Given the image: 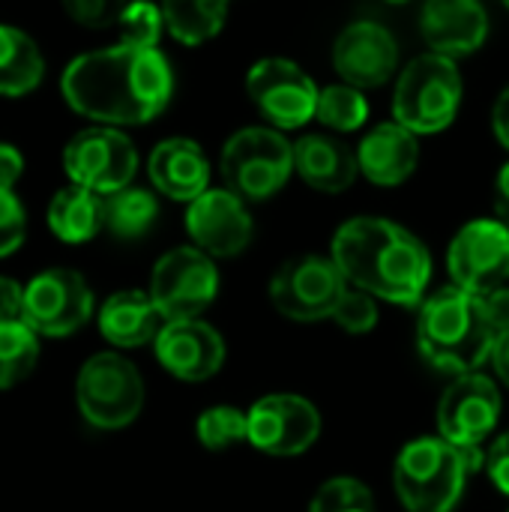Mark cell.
I'll list each match as a JSON object with an SVG mask.
<instances>
[{
    "label": "cell",
    "mask_w": 509,
    "mask_h": 512,
    "mask_svg": "<svg viewBox=\"0 0 509 512\" xmlns=\"http://www.w3.org/2000/svg\"><path fill=\"white\" fill-rule=\"evenodd\" d=\"M63 99L99 126H138L165 111L174 75L159 48L114 45L75 57L60 78Z\"/></svg>",
    "instance_id": "1"
},
{
    "label": "cell",
    "mask_w": 509,
    "mask_h": 512,
    "mask_svg": "<svg viewBox=\"0 0 509 512\" xmlns=\"http://www.w3.org/2000/svg\"><path fill=\"white\" fill-rule=\"evenodd\" d=\"M336 267L348 285L396 306H414L432 276L429 249L402 225L378 216L348 219L333 237Z\"/></svg>",
    "instance_id": "2"
},
{
    "label": "cell",
    "mask_w": 509,
    "mask_h": 512,
    "mask_svg": "<svg viewBox=\"0 0 509 512\" xmlns=\"http://www.w3.org/2000/svg\"><path fill=\"white\" fill-rule=\"evenodd\" d=\"M417 342L429 366L468 375L492 360L498 339L483 315L480 297L450 285L423 303L417 318Z\"/></svg>",
    "instance_id": "3"
},
{
    "label": "cell",
    "mask_w": 509,
    "mask_h": 512,
    "mask_svg": "<svg viewBox=\"0 0 509 512\" xmlns=\"http://www.w3.org/2000/svg\"><path fill=\"white\" fill-rule=\"evenodd\" d=\"M480 462V450L456 447L441 435L417 438L396 459V495L408 512H453Z\"/></svg>",
    "instance_id": "4"
},
{
    "label": "cell",
    "mask_w": 509,
    "mask_h": 512,
    "mask_svg": "<svg viewBox=\"0 0 509 512\" xmlns=\"http://www.w3.org/2000/svg\"><path fill=\"white\" fill-rule=\"evenodd\" d=\"M459 105L462 75L456 60L429 51L402 69L393 93V117L414 135L444 132L456 120Z\"/></svg>",
    "instance_id": "5"
},
{
    "label": "cell",
    "mask_w": 509,
    "mask_h": 512,
    "mask_svg": "<svg viewBox=\"0 0 509 512\" xmlns=\"http://www.w3.org/2000/svg\"><path fill=\"white\" fill-rule=\"evenodd\" d=\"M225 189L243 201H264L276 195L294 171V144L267 126L234 132L222 147Z\"/></svg>",
    "instance_id": "6"
},
{
    "label": "cell",
    "mask_w": 509,
    "mask_h": 512,
    "mask_svg": "<svg viewBox=\"0 0 509 512\" xmlns=\"http://www.w3.org/2000/svg\"><path fill=\"white\" fill-rule=\"evenodd\" d=\"M75 402L90 426L105 432L123 429L144 408V381L126 357L105 351L81 366Z\"/></svg>",
    "instance_id": "7"
},
{
    "label": "cell",
    "mask_w": 509,
    "mask_h": 512,
    "mask_svg": "<svg viewBox=\"0 0 509 512\" xmlns=\"http://www.w3.org/2000/svg\"><path fill=\"white\" fill-rule=\"evenodd\" d=\"M345 294H348L345 273L336 267L333 258H321V255H303L285 261L270 282L273 306L285 318L300 324L333 318Z\"/></svg>",
    "instance_id": "8"
},
{
    "label": "cell",
    "mask_w": 509,
    "mask_h": 512,
    "mask_svg": "<svg viewBox=\"0 0 509 512\" xmlns=\"http://www.w3.org/2000/svg\"><path fill=\"white\" fill-rule=\"evenodd\" d=\"M219 291V273L207 252L198 246H180L162 255L153 267L150 297L165 321L198 318Z\"/></svg>",
    "instance_id": "9"
},
{
    "label": "cell",
    "mask_w": 509,
    "mask_h": 512,
    "mask_svg": "<svg viewBox=\"0 0 509 512\" xmlns=\"http://www.w3.org/2000/svg\"><path fill=\"white\" fill-rule=\"evenodd\" d=\"M63 168L75 186L108 198L132 183L138 171V150L120 129L93 126L66 144Z\"/></svg>",
    "instance_id": "10"
},
{
    "label": "cell",
    "mask_w": 509,
    "mask_h": 512,
    "mask_svg": "<svg viewBox=\"0 0 509 512\" xmlns=\"http://www.w3.org/2000/svg\"><path fill=\"white\" fill-rule=\"evenodd\" d=\"M453 285L468 294H492L509 279V228L501 219H474L450 243Z\"/></svg>",
    "instance_id": "11"
},
{
    "label": "cell",
    "mask_w": 509,
    "mask_h": 512,
    "mask_svg": "<svg viewBox=\"0 0 509 512\" xmlns=\"http://www.w3.org/2000/svg\"><path fill=\"white\" fill-rule=\"evenodd\" d=\"M246 90L276 129H300L318 111L315 81L285 57H264L246 75Z\"/></svg>",
    "instance_id": "12"
},
{
    "label": "cell",
    "mask_w": 509,
    "mask_h": 512,
    "mask_svg": "<svg viewBox=\"0 0 509 512\" xmlns=\"http://www.w3.org/2000/svg\"><path fill=\"white\" fill-rule=\"evenodd\" d=\"M24 324L36 336H69L93 315V291L75 270H45L24 288Z\"/></svg>",
    "instance_id": "13"
},
{
    "label": "cell",
    "mask_w": 509,
    "mask_h": 512,
    "mask_svg": "<svg viewBox=\"0 0 509 512\" xmlns=\"http://www.w3.org/2000/svg\"><path fill=\"white\" fill-rule=\"evenodd\" d=\"M501 390L483 372L456 375L438 405V432L456 447L477 450L501 420Z\"/></svg>",
    "instance_id": "14"
},
{
    "label": "cell",
    "mask_w": 509,
    "mask_h": 512,
    "mask_svg": "<svg viewBox=\"0 0 509 512\" xmlns=\"http://www.w3.org/2000/svg\"><path fill=\"white\" fill-rule=\"evenodd\" d=\"M321 435L318 408L294 393L264 396L249 408V444L267 456H300Z\"/></svg>",
    "instance_id": "15"
},
{
    "label": "cell",
    "mask_w": 509,
    "mask_h": 512,
    "mask_svg": "<svg viewBox=\"0 0 509 512\" xmlns=\"http://www.w3.org/2000/svg\"><path fill=\"white\" fill-rule=\"evenodd\" d=\"M186 231L210 258H234L252 243V216L231 189H207L186 210Z\"/></svg>",
    "instance_id": "16"
},
{
    "label": "cell",
    "mask_w": 509,
    "mask_h": 512,
    "mask_svg": "<svg viewBox=\"0 0 509 512\" xmlns=\"http://www.w3.org/2000/svg\"><path fill=\"white\" fill-rule=\"evenodd\" d=\"M333 66L351 87H381L399 66L396 36L378 21H354L333 45Z\"/></svg>",
    "instance_id": "17"
},
{
    "label": "cell",
    "mask_w": 509,
    "mask_h": 512,
    "mask_svg": "<svg viewBox=\"0 0 509 512\" xmlns=\"http://www.w3.org/2000/svg\"><path fill=\"white\" fill-rule=\"evenodd\" d=\"M153 345H156V360L162 363V369L180 381H207L225 363L222 336L198 318L168 321Z\"/></svg>",
    "instance_id": "18"
},
{
    "label": "cell",
    "mask_w": 509,
    "mask_h": 512,
    "mask_svg": "<svg viewBox=\"0 0 509 512\" xmlns=\"http://www.w3.org/2000/svg\"><path fill=\"white\" fill-rule=\"evenodd\" d=\"M420 30L435 54L450 60L474 54L489 36V15L480 0H426Z\"/></svg>",
    "instance_id": "19"
},
{
    "label": "cell",
    "mask_w": 509,
    "mask_h": 512,
    "mask_svg": "<svg viewBox=\"0 0 509 512\" xmlns=\"http://www.w3.org/2000/svg\"><path fill=\"white\" fill-rule=\"evenodd\" d=\"M153 186L174 201H195L210 189V162L192 138H168L147 162Z\"/></svg>",
    "instance_id": "20"
},
{
    "label": "cell",
    "mask_w": 509,
    "mask_h": 512,
    "mask_svg": "<svg viewBox=\"0 0 509 512\" xmlns=\"http://www.w3.org/2000/svg\"><path fill=\"white\" fill-rule=\"evenodd\" d=\"M420 159V144L411 129L402 123H381L363 135L357 147V165L366 180L375 186H399L405 183Z\"/></svg>",
    "instance_id": "21"
},
{
    "label": "cell",
    "mask_w": 509,
    "mask_h": 512,
    "mask_svg": "<svg viewBox=\"0 0 509 512\" xmlns=\"http://www.w3.org/2000/svg\"><path fill=\"white\" fill-rule=\"evenodd\" d=\"M294 171L306 186L336 195L357 180V153L333 135H303L294 144Z\"/></svg>",
    "instance_id": "22"
},
{
    "label": "cell",
    "mask_w": 509,
    "mask_h": 512,
    "mask_svg": "<svg viewBox=\"0 0 509 512\" xmlns=\"http://www.w3.org/2000/svg\"><path fill=\"white\" fill-rule=\"evenodd\" d=\"M168 321L144 291H117L99 309V330L117 348H141L156 342Z\"/></svg>",
    "instance_id": "23"
},
{
    "label": "cell",
    "mask_w": 509,
    "mask_h": 512,
    "mask_svg": "<svg viewBox=\"0 0 509 512\" xmlns=\"http://www.w3.org/2000/svg\"><path fill=\"white\" fill-rule=\"evenodd\" d=\"M48 228L63 243H87L105 228V198L84 189L66 186L48 204Z\"/></svg>",
    "instance_id": "24"
},
{
    "label": "cell",
    "mask_w": 509,
    "mask_h": 512,
    "mask_svg": "<svg viewBox=\"0 0 509 512\" xmlns=\"http://www.w3.org/2000/svg\"><path fill=\"white\" fill-rule=\"evenodd\" d=\"M45 72V60L36 42L18 30L0 24V96H24L30 93Z\"/></svg>",
    "instance_id": "25"
},
{
    "label": "cell",
    "mask_w": 509,
    "mask_h": 512,
    "mask_svg": "<svg viewBox=\"0 0 509 512\" xmlns=\"http://www.w3.org/2000/svg\"><path fill=\"white\" fill-rule=\"evenodd\" d=\"M165 27L183 45L213 39L228 15V0H162Z\"/></svg>",
    "instance_id": "26"
},
{
    "label": "cell",
    "mask_w": 509,
    "mask_h": 512,
    "mask_svg": "<svg viewBox=\"0 0 509 512\" xmlns=\"http://www.w3.org/2000/svg\"><path fill=\"white\" fill-rule=\"evenodd\" d=\"M159 204L147 189H120L105 198V228L120 240H135L153 228Z\"/></svg>",
    "instance_id": "27"
},
{
    "label": "cell",
    "mask_w": 509,
    "mask_h": 512,
    "mask_svg": "<svg viewBox=\"0 0 509 512\" xmlns=\"http://www.w3.org/2000/svg\"><path fill=\"white\" fill-rule=\"evenodd\" d=\"M39 360V339L24 321L0 324V390L21 384Z\"/></svg>",
    "instance_id": "28"
},
{
    "label": "cell",
    "mask_w": 509,
    "mask_h": 512,
    "mask_svg": "<svg viewBox=\"0 0 509 512\" xmlns=\"http://www.w3.org/2000/svg\"><path fill=\"white\" fill-rule=\"evenodd\" d=\"M315 117L336 129V132H354L369 120V102L360 87L351 84H330L318 93V111Z\"/></svg>",
    "instance_id": "29"
},
{
    "label": "cell",
    "mask_w": 509,
    "mask_h": 512,
    "mask_svg": "<svg viewBox=\"0 0 509 512\" xmlns=\"http://www.w3.org/2000/svg\"><path fill=\"white\" fill-rule=\"evenodd\" d=\"M195 432L207 450H228L240 441H249V411H240L231 405L207 408L198 417Z\"/></svg>",
    "instance_id": "30"
},
{
    "label": "cell",
    "mask_w": 509,
    "mask_h": 512,
    "mask_svg": "<svg viewBox=\"0 0 509 512\" xmlns=\"http://www.w3.org/2000/svg\"><path fill=\"white\" fill-rule=\"evenodd\" d=\"M117 27H120V42L123 45L156 48V42L162 36V27H165L162 6H156L150 0H129V6L123 9Z\"/></svg>",
    "instance_id": "31"
},
{
    "label": "cell",
    "mask_w": 509,
    "mask_h": 512,
    "mask_svg": "<svg viewBox=\"0 0 509 512\" xmlns=\"http://www.w3.org/2000/svg\"><path fill=\"white\" fill-rule=\"evenodd\" d=\"M309 512H375V498L360 480L333 477L318 489Z\"/></svg>",
    "instance_id": "32"
},
{
    "label": "cell",
    "mask_w": 509,
    "mask_h": 512,
    "mask_svg": "<svg viewBox=\"0 0 509 512\" xmlns=\"http://www.w3.org/2000/svg\"><path fill=\"white\" fill-rule=\"evenodd\" d=\"M333 321L348 333H369L378 324V306H375L372 294H366L360 288H348V294L342 297V303L333 312Z\"/></svg>",
    "instance_id": "33"
},
{
    "label": "cell",
    "mask_w": 509,
    "mask_h": 512,
    "mask_svg": "<svg viewBox=\"0 0 509 512\" xmlns=\"http://www.w3.org/2000/svg\"><path fill=\"white\" fill-rule=\"evenodd\" d=\"M66 15L81 24V27H108V24H117L123 9L129 6V0H60Z\"/></svg>",
    "instance_id": "34"
},
{
    "label": "cell",
    "mask_w": 509,
    "mask_h": 512,
    "mask_svg": "<svg viewBox=\"0 0 509 512\" xmlns=\"http://www.w3.org/2000/svg\"><path fill=\"white\" fill-rule=\"evenodd\" d=\"M27 234V216L12 189H0V258L12 255Z\"/></svg>",
    "instance_id": "35"
},
{
    "label": "cell",
    "mask_w": 509,
    "mask_h": 512,
    "mask_svg": "<svg viewBox=\"0 0 509 512\" xmlns=\"http://www.w3.org/2000/svg\"><path fill=\"white\" fill-rule=\"evenodd\" d=\"M480 306H483V315H486V321H489V327H492V333H495V339H501V336H507L509 333V288H498V291H492V294H483L480 297Z\"/></svg>",
    "instance_id": "36"
},
{
    "label": "cell",
    "mask_w": 509,
    "mask_h": 512,
    "mask_svg": "<svg viewBox=\"0 0 509 512\" xmlns=\"http://www.w3.org/2000/svg\"><path fill=\"white\" fill-rule=\"evenodd\" d=\"M486 471H489L492 483L498 486V492L509 495V432H504L492 444V450L486 456Z\"/></svg>",
    "instance_id": "37"
},
{
    "label": "cell",
    "mask_w": 509,
    "mask_h": 512,
    "mask_svg": "<svg viewBox=\"0 0 509 512\" xmlns=\"http://www.w3.org/2000/svg\"><path fill=\"white\" fill-rule=\"evenodd\" d=\"M24 288L15 279L0 276V324L24 321Z\"/></svg>",
    "instance_id": "38"
},
{
    "label": "cell",
    "mask_w": 509,
    "mask_h": 512,
    "mask_svg": "<svg viewBox=\"0 0 509 512\" xmlns=\"http://www.w3.org/2000/svg\"><path fill=\"white\" fill-rule=\"evenodd\" d=\"M24 171V156L12 144H0V189H12Z\"/></svg>",
    "instance_id": "39"
},
{
    "label": "cell",
    "mask_w": 509,
    "mask_h": 512,
    "mask_svg": "<svg viewBox=\"0 0 509 512\" xmlns=\"http://www.w3.org/2000/svg\"><path fill=\"white\" fill-rule=\"evenodd\" d=\"M492 129H495V138L509 150V87L498 96L495 102V111H492Z\"/></svg>",
    "instance_id": "40"
},
{
    "label": "cell",
    "mask_w": 509,
    "mask_h": 512,
    "mask_svg": "<svg viewBox=\"0 0 509 512\" xmlns=\"http://www.w3.org/2000/svg\"><path fill=\"white\" fill-rule=\"evenodd\" d=\"M495 213L509 228V162L501 168V174L495 180Z\"/></svg>",
    "instance_id": "41"
},
{
    "label": "cell",
    "mask_w": 509,
    "mask_h": 512,
    "mask_svg": "<svg viewBox=\"0 0 509 512\" xmlns=\"http://www.w3.org/2000/svg\"><path fill=\"white\" fill-rule=\"evenodd\" d=\"M492 363H495V372H498V378H501V381H504V384L509 387V333L507 336H501V339L495 342Z\"/></svg>",
    "instance_id": "42"
},
{
    "label": "cell",
    "mask_w": 509,
    "mask_h": 512,
    "mask_svg": "<svg viewBox=\"0 0 509 512\" xmlns=\"http://www.w3.org/2000/svg\"><path fill=\"white\" fill-rule=\"evenodd\" d=\"M384 3H396L399 6V3H408V0H384Z\"/></svg>",
    "instance_id": "43"
},
{
    "label": "cell",
    "mask_w": 509,
    "mask_h": 512,
    "mask_svg": "<svg viewBox=\"0 0 509 512\" xmlns=\"http://www.w3.org/2000/svg\"><path fill=\"white\" fill-rule=\"evenodd\" d=\"M504 3H507V6H509V0H504Z\"/></svg>",
    "instance_id": "44"
}]
</instances>
